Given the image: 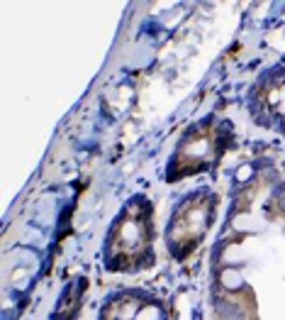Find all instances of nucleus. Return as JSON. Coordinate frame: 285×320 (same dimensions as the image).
<instances>
[{
    "label": "nucleus",
    "instance_id": "f257e3e1",
    "mask_svg": "<svg viewBox=\"0 0 285 320\" xmlns=\"http://www.w3.org/2000/svg\"><path fill=\"white\" fill-rule=\"evenodd\" d=\"M219 281H222V286L229 289V291H239V289L244 286V278H242V274H239L236 269H224L222 276H219Z\"/></svg>",
    "mask_w": 285,
    "mask_h": 320
}]
</instances>
